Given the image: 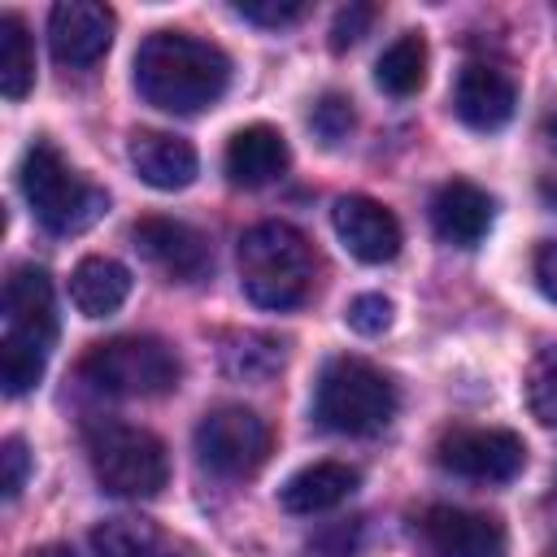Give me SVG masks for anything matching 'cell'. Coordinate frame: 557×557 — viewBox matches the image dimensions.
<instances>
[{
    "label": "cell",
    "instance_id": "obj_1",
    "mask_svg": "<svg viewBox=\"0 0 557 557\" xmlns=\"http://www.w3.org/2000/svg\"><path fill=\"white\" fill-rule=\"evenodd\" d=\"M231 57L187 30H152L135 52V91L165 113H200L222 100Z\"/></svg>",
    "mask_w": 557,
    "mask_h": 557
},
{
    "label": "cell",
    "instance_id": "obj_2",
    "mask_svg": "<svg viewBox=\"0 0 557 557\" xmlns=\"http://www.w3.org/2000/svg\"><path fill=\"white\" fill-rule=\"evenodd\" d=\"M318 274L313 244L287 222H257L239 235V283L261 309H296Z\"/></svg>",
    "mask_w": 557,
    "mask_h": 557
},
{
    "label": "cell",
    "instance_id": "obj_3",
    "mask_svg": "<svg viewBox=\"0 0 557 557\" xmlns=\"http://www.w3.org/2000/svg\"><path fill=\"white\" fill-rule=\"evenodd\" d=\"M17 178H22V196L30 213L52 235H78L109 209V196L96 183H87L48 139H35L26 148Z\"/></svg>",
    "mask_w": 557,
    "mask_h": 557
},
{
    "label": "cell",
    "instance_id": "obj_4",
    "mask_svg": "<svg viewBox=\"0 0 557 557\" xmlns=\"http://www.w3.org/2000/svg\"><path fill=\"white\" fill-rule=\"evenodd\" d=\"M396 413V383L361 361V357H331L313 387V418L339 435H374Z\"/></svg>",
    "mask_w": 557,
    "mask_h": 557
},
{
    "label": "cell",
    "instance_id": "obj_5",
    "mask_svg": "<svg viewBox=\"0 0 557 557\" xmlns=\"http://www.w3.org/2000/svg\"><path fill=\"white\" fill-rule=\"evenodd\" d=\"M83 444H87V461L96 483L109 496H157L170 479V457L165 444L144 431V426H126L113 418H91L83 426Z\"/></svg>",
    "mask_w": 557,
    "mask_h": 557
},
{
    "label": "cell",
    "instance_id": "obj_6",
    "mask_svg": "<svg viewBox=\"0 0 557 557\" xmlns=\"http://www.w3.org/2000/svg\"><path fill=\"white\" fill-rule=\"evenodd\" d=\"M78 374L87 387L104 396H165L178 387V357L157 335H113L104 344H91L78 361Z\"/></svg>",
    "mask_w": 557,
    "mask_h": 557
},
{
    "label": "cell",
    "instance_id": "obj_7",
    "mask_svg": "<svg viewBox=\"0 0 557 557\" xmlns=\"http://www.w3.org/2000/svg\"><path fill=\"white\" fill-rule=\"evenodd\" d=\"M196 461L218 479H248L270 457V426L248 405H218L196 422Z\"/></svg>",
    "mask_w": 557,
    "mask_h": 557
},
{
    "label": "cell",
    "instance_id": "obj_8",
    "mask_svg": "<svg viewBox=\"0 0 557 557\" xmlns=\"http://www.w3.org/2000/svg\"><path fill=\"white\" fill-rule=\"evenodd\" d=\"M435 461L461 479L509 483L527 466V444L505 426H453L435 440Z\"/></svg>",
    "mask_w": 557,
    "mask_h": 557
},
{
    "label": "cell",
    "instance_id": "obj_9",
    "mask_svg": "<svg viewBox=\"0 0 557 557\" xmlns=\"http://www.w3.org/2000/svg\"><path fill=\"white\" fill-rule=\"evenodd\" d=\"M418 540L426 557H509L500 518L457 505H431L418 518Z\"/></svg>",
    "mask_w": 557,
    "mask_h": 557
},
{
    "label": "cell",
    "instance_id": "obj_10",
    "mask_svg": "<svg viewBox=\"0 0 557 557\" xmlns=\"http://www.w3.org/2000/svg\"><path fill=\"white\" fill-rule=\"evenodd\" d=\"M131 239L135 248L174 283H200L213 265V252H209V239L178 222V218H161V213H148L131 226Z\"/></svg>",
    "mask_w": 557,
    "mask_h": 557
},
{
    "label": "cell",
    "instance_id": "obj_11",
    "mask_svg": "<svg viewBox=\"0 0 557 557\" xmlns=\"http://www.w3.org/2000/svg\"><path fill=\"white\" fill-rule=\"evenodd\" d=\"M48 44L52 57L70 70L96 65L113 44V9L96 0H61L48 13Z\"/></svg>",
    "mask_w": 557,
    "mask_h": 557
},
{
    "label": "cell",
    "instance_id": "obj_12",
    "mask_svg": "<svg viewBox=\"0 0 557 557\" xmlns=\"http://www.w3.org/2000/svg\"><path fill=\"white\" fill-rule=\"evenodd\" d=\"M518 87L513 78L492 61H466L453 83V113L470 131H500L513 117Z\"/></svg>",
    "mask_w": 557,
    "mask_h": 557
},
{
    "label": "cell",
    "instance_id": "obj_13",
    "mask_svg": "<svg viewBox=\"0 0 557 557\" xmlns=\"http://www.w3.org/2000/svg\"><path fill=\"white\" fill-rule=\"evenodd\" d=\"M331 222H335V235L344 239V248L366 265H383L400 252L396 213L370 196H339L331 209Z\"/></svg>",
    "mask_w": 557,
    "mask_h": 557
},
{
    "label": "cell",
    "instance_id": "obj_14",
    "mask_svg": "<svg viewBox=\"0 0 557 557\" xmlns=\"http://www.w3.org/2000/svg\"><path fill=\"white\" fill-rule=\"evenodd\" d=\"M4 318L9 331L35 344L57 339V300H52V278L39 265H13L4 278Z\"/></svg>",
    "mask_w": 557,
    "mask_h": 557
},
{
    "label": "cell",
    "instance_id": "obj_15",
    "mask_svg": "<svg viewBox=\"0 0 557 557\" xmlns=\"http://www.w3.org/2000/svg\"><path fill=\"white\" fill-rule=\"evenodd\" d=\"M287 161H292V152H287L283 131H274L265 122H252V126L235 131L226 139V152H222L226 178L235 187H265L287 170Z\"/></svg>",
    "mask_w": 557,
    "mask_h": 557
},
{
    "label": "cell",
    "instance_id": "obj_16",
    "mask_svg": "<svg viewBox=\"0 0 557 557\" xmlns=\"http://www.w3.org/2000/svg\"><path fill=\"white\" fill-rule=\"evenodd\" d=\"M431 226L453 248H474L492 226V196L470 178H453L431 196Z\"/></svg>",
    "mask_w": 557,
    "mask_h": 557
},
{
    "label": "cell",
    "instance_id": "obj_17",
    "mask_svg": "<svg viewBox=\"0 0 557 557\" xmlns=\"http://www.w3.org/2000/svg\"><path fill=\"white\" fill-rule=\"evenodd\" d=\"M131 165L157 191H183L196 178V170H200L196 148L183 135H170V131H135Z\"/></svg>",
    "mask_w": 557,
    "mask_h": 557
},
{
    "label": "cell",
    "instance_id": "obj_18",
    "mask_svg": "<svg viewBox=\"0 0 557 557\" xmlns=\"http://www.w3.org/2000/svg\"><path fill=\"white\" fill-rule=\"evenodd\" d=\"M357 483H361V474L348 461H313L278 487V505L287 513H322V509H335L339 500H348L357 492Z\"/></svg>",
    "mask_w": 557,
    "mask_h": 557
},
{
    "label": "cell",
    "instance_id": "obj_19",
    "mask_svg": "<svg viewBox=\"0 0 557 557\" xmlns=\"http://www.w3.org/2000/svg\"><path fill=\"white\" fill-rule=\"evenodd\" d=\"M91 548L96 557H196L183 540L148 518H104L91 531Z\"/></svg>",
    "mask_w": 557,
    "mask_h": 557
},
{
    "label": "cell",
    "instance_id": "obj_20",
    "mask_svg": "<svg viewBox=\"0 0 557 557\" xmlns=\"http://www.w3.org/2000/svg\"><path fill=\"white\" fill-rule=\"evenodd\" d=\"M131 296V270L113 257H83L70 274V300L83 318H109Z\"/></svg>",
    "mask_w": 557,
    "mask_h": 557
},
{
    "label": "cell",
    "instance_id": "obj_21",
    "mask_svg": "<svg viewBox=\"0 0 557 557\" xmlns=\"http://www.w3.org/2000/svg\"><path fill=\"white\" fill-rule=\"evenodd\" d=\"M374 83L387 96H413L426 83V39L418 30H405L400 39H392L374 65Z\"/></svg>",
    "mask_w": 557,
    "mask_h": 557
},
{
    "label": "cell",
    "instance_id": "obj_22",
    "mask_svg": "<svg viewBox=\"0 0 557 557\" xmlns=\"http://www.w3.org/2000/svg\"><path fill=\"white\" fill-rule=\"evenodd\" d=\"M35 83V44L26 35V22L17 13L0 17V91L9 100H22Z\"/></svg>",
    "mask_w": 557,
    "mask_h": 557
},
{
    "label": "cell",
    "instance_id": "obj_23",
    "mask_svg": "<svg viewBox=\"0 0 557 557\" xmlns=\"http://www.w3.org/2000/svg\"><path fill=\"white\" fill-rule=\"evenodd\" d=\"M222 366L226 374L235 379H270L278 366H283V348L270 339V335H257V331H244V335H231V344L222 348Z\"/></svg>",
    "mask_w": 557,
    "mask_h": 557
},
{
    "label": "cell",
    "instance_id": "obj_24",
    "mask_svg": "<svg viewBox=\"0 0 557 557\" xmlns=\"http://www.w3.org/2000/svg\"><path fill=\"white\" fill-rule=\"evenodd\" d=\"M44 361H48L44 344L4 331V339H0V383H4L9 396H26L44 379Z\"/></svg>",
    "mask_w": 557,
    "mask_h": 557
},
{
    "label": "cell",
    "instance_id": "obj_25",
    "mask_svg": "<svg viewBox=\"0 0 557 557\" xmlns=\"http://www.w3.org/2000/svg\"><path fill=\"white\" fill-rule=\"evenodd\" d=\"M527 405L544 426H557V344H548L527 374Z\"/></svg>",
    "mask_w": 557,
    "mask_h": 557
},
{
    "label": "cell",
    "instance_id": "obj_26",
    "mask_svg": "<svg viewBox=\"0 0 557 557\" xmlns=\"http://www.w3.org/2000/svg\"><path fill=\"white\" fill-rule=\"evenodd\" d=\"M352 122H357L352 100L339 96V91H326V96L313 104V113H309V126H313V135H318L322 144H339V139L352 131Z\"/></svg>",
    "mask_w": 557,
    "mask_h": 557
},
{
    "label": "cell",
    "instance_id": "obj_27",
    "mask_svg": "<svg viewBox=\"0 0 557 557\" xmlns=\"http://www.w3.org/2000/svg\"><path fill=\"white\" fill-rule=\"evenodd\" d=\"M231 9L244 22H257V26H292V22H300L309 13L300 0H235Z\"/></svg>",
    "mask_w": 557,
    "mask_h": 557
},
{
    "label": "cell",
    "instance_id": "obj_28",
    "mask_svg": "<svg viewBox=\"0 0 557 557\" xmlns=\"http://www.w3.org/2000/svg\"><path fill=\"white\" fill-rule=\"evenodd\" d=\"M379 17V9L374 4H344L335 17H331V52H344V48H352L366 30H370V22Z\"/></svg>",
    "mask_w": 557,
    "mask_h": 557
},
{
    "label": "cell",
    "instance_id": "obj_29",
    "mask_svg": "<svg viewBox=\"0 0 557 557\" xmlns=\"http://www.w3.org/2000/svg\"><path fill=\"white\" fill-rule=\"evenodd\" d=\"M348 326L357 331V335H383L387 326H392V300L387 296H379V292H366V296H357L352 305H348Z\"/></svg>",
    "mask_w": 557,
    "mask_h": 557
},
{
    "label": "cell",
    "instance_id": "obj_30",
    "mask_svg": "<svg viewBox=\"0 0 557 557\" xmlns=\"http://www.w3.org/2000/svg\"><path fill=\"white\" fill-rule=\"evenodd\" d=\"M0 461H4V496L13 500L22 487H26V470H30V453H26V444L17 440V435H9L4 440V448H0Z\"/></svg>",
    "mask_w": 557,
    "mask_h": 557
},
{
    "label": "cell",
    "instance_id": "obj_31",
    "mask_svg": "<svg viewBox=\"0 0 557 557\" xmlns=\"http://www.w3.org/2000/svg\"><path fill=\"white\" fill-rule=\"evenodd\" d=\"M535 283L548 300H557V239H544L535 248Z\"/></svg>",
    "mask_w": 557,
    "mask_h": 557
},
{
    "label": "cell",
    "instance_id": "obj_32",
    "mask_svg": "<svg viewBox=\"0 0 557 557\" xmlns=\"http://www.w3.org/2000/svg\"><path fill=\"white\" fill-rule=\"evenodd\" d=\"M26 557H74V548H70V544H39V548H30Z\"/></svg>",
    "mask_w": 557,
    "mask_h": 557
},
{
    "label": "cell",
    "instance_id": "obj_33",
    "mask_svg": "<svg viewBox=\"0 0 557 557\" xmlns=\"http://www.w3.org/2000/svg\"><path fill=\"white\" fill-rule=\"evenodd\" d=\"M540 196H544V200H548V205L557 209V174H548V178H540Z\"/></svg>",
    "mask_w": 557,
    "mask_h": 557
},
{
    "label": "cell",
    "instance_id": "obj_34",
    "mask_svg": "<svg viewBox=\"0 0 557 557\" xmlns=\"http://www.w3.org/2000/svg\"><path fill=\"white\" fill-rule=\"evenodd\" d=\"M544 135H548V144H553V148H557V113H553V117H548V122H544Z\"/></svg>",
    "mask_w": 557,
    "mask_h": 557
},
{
    "label": "cell",
    "instance_id": "obj_35",
    "mask_svg": "<svg viewBox=\"0 0 557 557\" xmlns=\"http://www.w3.org/2000/svg\"><path fill=\"white\" fill-rule=\"evenodd\" d=\"M548 557H557V548H553V553H548Z\"/></svg>",
    "mask_w": 557,
    "mask_h": 557
}]
</instances>
